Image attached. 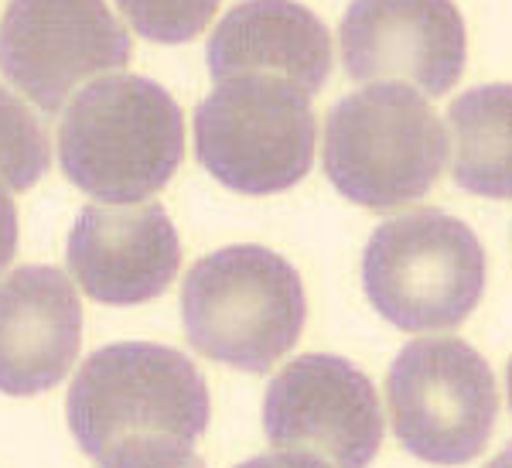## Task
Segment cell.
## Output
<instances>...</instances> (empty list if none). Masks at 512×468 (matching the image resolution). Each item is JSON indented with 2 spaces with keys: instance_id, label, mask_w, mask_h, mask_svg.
Instances as JSON below:
<instances>
[{
  "instance_id": "cell-8",
  "label": "cell",
  "mask_w": 512,
  "mask_h": 468,
  "mask_svg": "<svg viewBox=\"0 0 512 468\" xmlns=\"http://www.w3.org/2000/svg\"><path fill=\"white\" fill-rule=\"evenodd\" d=\"M127 59L130 31L103 0H11L0 18V72L48 117Z\"/></svg>"
},
{
  "instance_id": "cell-10",
  "label": "cell",
  "mask_w": 512,
  "mask_h": 468,
  "mask_svg": "<svg viewBox=\"0 0 512 468\" xmlns=\"http://www.w3.org/2000/svg\"><path fill=\"white\" fill-rule=\"evenodd\" d=\"M338 48L352 79L444 96L465 72L468 31L454 0H352Z\"/></svg>"
},
{
  "instance_id": "cell-13",
  "label": "cell",
  "mask_w": 512,
  "mask_h": 468,
  "mask_svg": "<svg viewBox=\"0 0 512 468\" xmlns=\"http://www.w3.org/2000/svg\"><path fill=\"white\" fill-rule=\"evenodd\" d=\"M205 59L216 82L284 76L315 96L332 72V35L297 0H243L216 24Z\"/></svg>"
},
{
  "instance_id": "cell-11",
  "label": "cell",
  "mask_w": 512,
  "mask_h": 468,
  "mask_svg": "<svg viewBox=\"0 0 512 468\" xmlns=\"http://www.w3.org/2000/svg\"><path fill=\"white\" fill-rule=\"evenodd\" d=\"M65 264L93 301L130 308L168 291L181 243L164 205H86L69 233Z\"/></svg>"
},
{
  "instance_id": "cell-3",
  "label": "cell",
  "mask_w": 512,
  "mask_h": 468,
  "mask_svg": "<svg viewBox=\"0 0 512 468\" xmlns=\"http://www.w3.org/2000/svg\"><path fill=\"white\" fill-rule=\"evenodd\" d=\"M301 274L267 246H226L181 284V322L195 352L239 373H267L301 339Z\"/></svg>"
},
{
  "instance_id": "cell-19",
  "label": "cell",
  "mask_w": 512,
  "mask_h": 468,
  "mask_svg": "<svg viewBox=\"0 0 512 468\" xmlns=\"http://www.w3.org/2000/svg\"><path fill=\"white\" fill-rule=\"evenodd\" d=\"M99 468H205V462L195 455V451H181V455H164V458H140V462H123V465H99Z\"/></svg>"
},
{
  "instance_id": "cell-16",
  "label": "cell",
  "mask_w": 512,
  "mask_h": 468,
  "mask_svg": "<svg viewBox=\"0 0 512 468\" xmlns=\"http://www.w3.org/2000/svg\"><path fill=\"white\" fill-rule=\"evenodd\" d=\"M130 28L147 41L181 45L209 28L222 0H117Z\"/></svg>"
},
{
  "instance_id": "cell-1",
  "label": "cell",
  "mask_w": 512,
  "mask_h": 468,
  "mask_svg": "<svg viewBox=\"0 0 512 468\" xmlns=\"http://www.w3.org/2000/svg\"><path fill=\"white\" fill-rule=\"evenodd\" d=\"M209 410V383L198 366L158 342L96 349L65 397L69 428L99 465L195 451Z\"/></svg>"
},
{
  "instance_id": "cell-5",
  "label": "cell",
  "mask_w": 512,
  "mask_h": 468,
  "mask_svg": "<svg viewBox=\"0 0 512 468\" xmlns=\"http://www.w3.org/2000/svg\"><path fill=\"white\" fill-rule=\"evenodd\" d=\"M362 287L403 332L458 328L485 291V250L475 229L437 209L376 226L362 253Z\"/></svg>"
},
{
  "instance_id": "cell-9",
  "label": "cell",
  "mask_w": 512,
  "mask_h": 468,
  "mask_svg": "<svg viewBox=\"0 0 512 468\" xmlns=\"http://www.w3.org/2000/svg\"><path fill=\"white\" fill-rule=\"evenodd\" d=\"M270 445L315 455L332 468H369L383 445L376 387L349 359L311 352L287 363L263 397Z\"/></svg>"
},
{
  "instance_id": "cell-15",
  "label": "cell",
  "mask_w": 512,
  "mask_h": 468,
  "mask_svg": "<svg viewBox=\"0 0 512 468\" xmlns=\"http://www.w3.org/2000/svg\"><path fill=\"white\" fill-rule=\"evenodd\" d=\"M48 164L52 147L45 127L11 89L0 86V182L11 192H28Z\"/></svg>"
},
{
  "instance_id": "cell-2",
  "label": "cell",
  "mask_w": 512,
  "mask_h": 468,
  "mask_svg": "<svg viewBox=\"0 0 512 468\" xmlns=\"http://www.w3.org/2000/svg\"><path fill=\"white\" fill-rule=\"evenodd\" d=\"M185 158L175 96L147 76L89 82L59 123V164L79 192L130 205L161 192Z\"/></svg>"
},
{
  "instance_id": "cell-12",
  "label": "cell",
  "mask_w": 512,
  "mask_h": 468,
  "mask_svg": "<svg viewBox=\"0 0 512 468\" xmlns=\"http://www.w3.org/2000/svg\"><path fill=\"white\" fill-rule=\"evenodd\" d=\"M82 342V305L69 277L28 264L0 281V393L38 397L59 387Z\"/></svg>"
},
{
  "instance_id": "cell-17",
  "label": "cell",
  "mask_w": 512,
  "mask_h": 468,
  "mask_svg": "<svg viewBox=\"0 0 512 468\" xmlns=\"http://www.w3.org/2000/svg\"><path fill=\"white\" fill-rule=\"evenodd\" d=\"M14 253H18V205L0 182V270L11 264Z\"/></svg>"
},
{
  "instance_id": "cell-6",
  "label": "cell",
  "mask_w": 512,
  "mask_h": 468,
  "mask_svg": "<svg viewBox=\"0 0 512 468\" xmlns=\"http://www.w3.org/2000/svg\"><path fill=\"white\" fill-rule=\"evenodd\" d=\"M311 96L284 76L216 82L195 110L198 164L243 195L287 192L315 161Z\"/></svg>"
},
{
  "instance_id": "cell-7",
  "label": "cell",
  "mask_w": 512,
  "mask_h": 468,
  "mask_svg": "<svg viewBox=\"0 0 512 468\" xmlns=\"http://www.w3.org/2000/svg\"><path fill=\"white\" fill-rule=\"evenodd\" d=\"M396 441L420 462L465 465L489 445L499 414L492 366L465 339H417L386 380Z\"/></svg>"
},
{
  "instance_id": "cell-18",
  "label": "cell",
  "mask_w": 512,
  "mask_h": 468,
  "mask_svg": "<svg viewBox=\"0 0 512 468\" xmlns=\"http://www.w3.org/2000/svg\"><path fill=\"white\" fill-rule=\"evenodd\" d=\"M236 468H332V465H325L315 455H304V451H274V455H256Z\"/></svg>"
},
{
  "instance_id": "cell-14",
  "label": "cell",
  "mask_w": 512,
  "mask_h": 468,
  "mask_svg": "<svg viewBox=\"0 0 512 468\" xmlns=\"http://www.w3.org/2000/svg\"><path fill=\"white\" fill-rule=\"evenodd\" d=\"M448 123L454 182L485 199H512V82L461 93L448 106Z\"/></svg>"
},
{
  "instance_id": "cell-4",
  "label": "cell",
  "mask_w": 512,
  "mask_h": 468,
  "mask_svg": "<svg viewBox=\"0 0 512 468\" xmlns=\"http://www.w3.org/2000/svg\"><path fill=\"white\" fill-rule=\"evenodd\" d=\"M448 164V134L417 89L376 82L325 123V175L349 202L386 212L424 199Z\"/></svg>"
},
{
  "instance_id": "cell-21",
  "label": "cell",
  "mask_w": 512,
  "mask_h": 468,
  "mask_svg": "<svg viewBox=\"0 0 512 468\" xmlns=\"http://www.w3.org/2000/svg\"><path fill=\"white\" fill-rule=\"evenodd\" d=\"M506 387H509V407H512V359H509V373H506Z\"/></svg>"
},
{
  "instance_id": "cell-20",
  "label": "cell",
  "mask_w": 512,
  "mask_h": 468,
  "mask_svg": "<svg viewBox=\"0 0 512 468\" xmlns=\"http://www.w3.org/2000/svg\"><path fill=\"white\" fill-rule=\"evenodd\" d=\"M485 468H512V445H509V448H502L499 455H495Z\"/></svg>"
}]
</instances>
